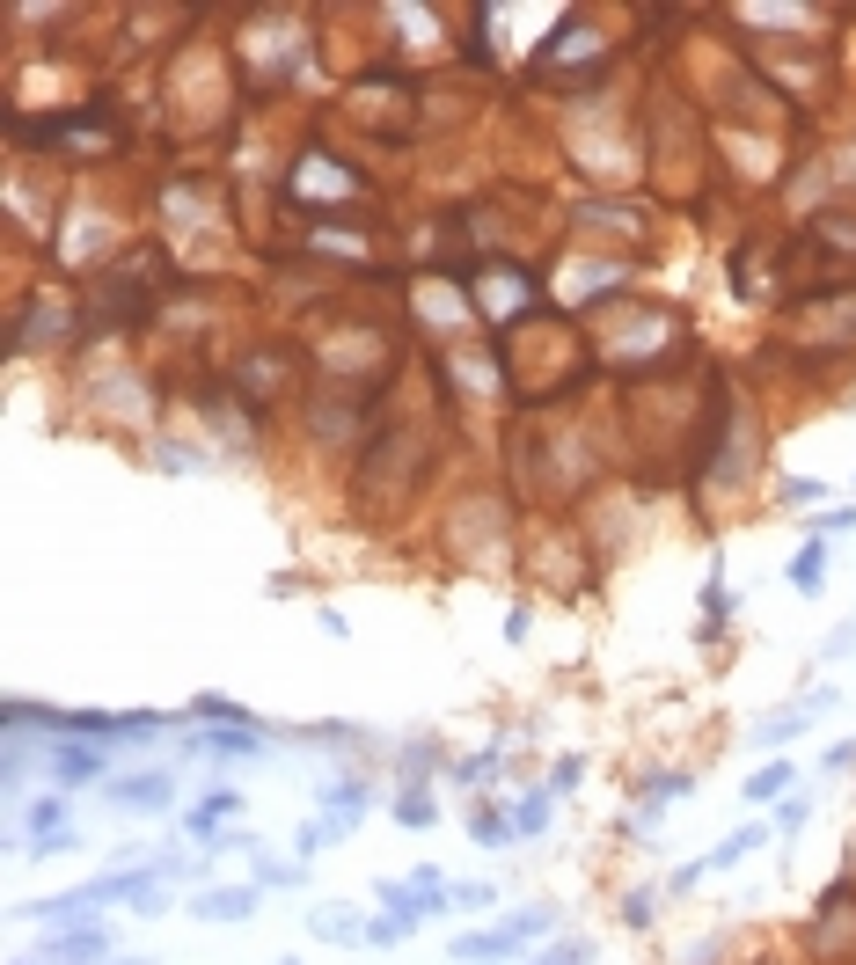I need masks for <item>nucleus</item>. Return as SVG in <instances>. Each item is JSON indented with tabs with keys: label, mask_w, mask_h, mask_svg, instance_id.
<instances>
[{
	"label": "nucleus",
	"mask_w": 856,
	"mask_h": 965,
	"mask_svg": "<svg viewBox=\"0 0 856 965\" xmlns=\"http://www.w3.org/2000/svg\"><path fill=\"white\" fill-rule=\"evenodd\" d=\"M557 929V914H520V922H505L491 936H461L454 944V965H476V958H505V951H520L527 936H549Z\"/></svg>",
	"instance_id": "nucleus-1"
},
{
	"label": "nucleus",
	"mask_w": 856,
	"mask_h": 965,
	"mask_svg": "<svg viewBox=\"0 0 856 965\" xmlns=\"http://www.w3.org/2000/svg\"><path fill=\"white\" fill-rule=\"evenodd\" d=\"M110 805H118V812H169L176 783H169V775H125V783H110Z\"/></svg>",
	"instance_id": "nucleus-2"
},
{
	"label": "nucleus",
	"mask_w": 856,
	"mask_h": 965,
	"mask_svg": "<svg viewBox=\"0 0 856 965\" xmlns=\"http://www.w3.org/2000/svg\"><path fill=\"white\" fill-rule=\"evenodd\" d=\"M366 819V783H352V775H337L330 790H322V827L330 834H352Z\"/></svg>",
	"instance_id": "nucleus-3"
},
{
	"label": "nucleus",
	"mask_w": 856,
	"mask_h": 965,
	"mask_svg": "<svg viewBox=\"0 0 856 965\" xmlns=\"http://www.w3.org/2000/svg\"><path fill=\"white\" fill-rule=\"evenodd\" d=\"M198 922H249L257 914V885H213V892H198Z\"/></svg>",
	"instance_id": "nucleus-4"
},
{
	"label": "nucleus",
	"mask_w": 856,
	"mask_h": 965,
	"mask_svg": "<svg viewBox=\"0 0 856 965\" xmlns=\"http://www.w3.org/2000/svg\"><path fill=\"white\" fill-rule=\"evenodd\" d=\"M88 775H103L96 746H52V783H88Z\"/></svg>",
	"instance_id": "nucleus-5"
},
{
	"label": "nucleus",
	"mask_w": 856,
	"mask_h": 965,
	"mask_svg": "<svg viewBox=\"0 0 856 965\" xmlns=\"http://www.w3.org/2000/svg\"><path fill=\"white\" fill-rule=\"evenodd\" d=\"M103 951H110L103 929H74V936H52V951H44V958H52V965H81V958H103Z\"/></svg>",
	"instance_id": "nucleus-6"
},
{
	"label": "nucleus",
	"mask_w": 856,
	"mask_h": 965,
	"mask_svg": "<svg viewBox=\"0 0 856 965\" xmlns=\"http://www.w3.org/2000/svg\"><path fill=\"white\" fill-rule=\"evenodd\" d=\"M791 585L798 593H820L827 585V541H805V549L791 556Z\"/></svg>",
	"instance_id": "nucleus-7"
},
{
	"label": "nucleus",
	"mask_w": 856,
	"mask_h": 965,
	"mask_svg": "<svg viewBox=\"0 0 856 965\" xmlns=\"http://www.w3.org/2000/svg\"><path fill=\"white\" fill-rule=\"evenodd\" d=\"M191 753H235V761H257L264 739L257 732H205V739H191Z\"/></svg>",
	"instance_id": "nucleus-8"
},
{
	"label": "nucleus",
	"mask_w": 856,
	"mask_h": 965,
	"mask_svg": "<svg viewBox=\"0 0 856 965\" xmlns=\"http://www.w3.org/2000/svg\"><path fill=\"white\" fill-rule=\"evenodd\" d=\"M59 834H66V797H44V805L30 812V841H37V856L52 849Z\"/></svg>",
	"instance_id": "nucleus-9"
},
{
	"label": "nucleus",
	"mask_w": 856,
	"mask_h": 965,
	"mask_svg": "<svg viewBox=\"0 0 856 965\" xmlns=\"http://www.w3.org/2000/svg\"><path fill=\"white\" fill-rule=\"evenodd\" d=\"M227 812H242V797H235V790H213V797H205V805L191 812V834H213Z\"/></svg>",
	"instance_id": "nucleus-10"
},
{
	"label": "nucleus",
	"mask_w": 856,
	"mask_h": 965,
	"mask_svg": "<svg viewBox=\"0 0 856 965\" xmlns=\"http://www.w3.org/2000/svg\"><path fill=\"white\" fill-rule=\"evenodd\" d=\"M681 790H688V775H659V783H652V797H644V812H637V827H652V819H659L666 805H674Z\"/></svg>",
	"instance_id": "nucleus-11"
},
{
	"label": "nucleus",
	"mask_w": 856,
	"mask_h": 965,
	"mask_svg": "<svg viewBox=\"0 0 856 965\" xmlns=\"http://www.w3.org/2000/svg\"><path fill=\"white\" fill-rule=\"evenodd\" d=\"M776 790H791V761H769V768H761L754 783H747V805H769Z\"/></svg>",
	"instance_id": "nucleus-12"
},
{
	"label": "nucleus",
	"mask_w": 856,
	"mask_h": 965,
	"mask_svg": "<svg viewBox=\"0 0 856 965\" xmlns=\"http://www.w3.org/2000/svg\"><path fill=\"white\" fill-rule=\"evenodd\" d=\"M549 805H557V797L535 790V797H527V805L513 812V834H542V827H549Z\"/></svg>",
	"instance_id": "nucleus-13"
},
{
	"label": "nucleus",
	"mask_w": 856,
	"mask_h": 965,
	"mask_svg": "<svg viewBox=\"0 0 856 965\" xmlns=\"http://www.w3.org/2000/svg\"><path fill=\"white\" fill-rule=\"evenodd\" d=\"M747 849H761V827H739V834L725 841V849H717V856H710V870H732V863H739V856H747Z\"/></svg>",
	"instance_id": "nucleus-14"
},
{
	"label": "nucleus",
	"mask_w": 856,
	"mask_h": 965,
	"mask_svg": "<svg viewBox=\"0 0 856 965\" xmlns=\"http://www.w3.org/2000/svg\"><path fill=\"white\" fill-rule=\"evenodd\" d=\"M315 936H330V944H352V936H366L352 914H315Z\"/></svg>",
	"instance_id": "nucleus-15"
},
{
	"label": "nucleus",
	"mask_w": 856,
	"mask_h": 965,
	"mask_svg": "<svg viewBox=\"0 0 856 965\" xmlns=\"http://www.w3.org/2000/svg\"><path fill=\"white\" fill-rule=\"evenodd\" d=\"M198 717H220V724H249L242 702H227V695H198Z\"/></svg>",
	"instance_id": "nucleus-16"
},
{
	"label": "nucleus",
	"mask_w": 856,
	"mask_h": 965,
	"mask_svg": "<svg viewBox=\"0 0 856 965\" xmlns=\"http://www.w3.org/2000/svg\"><path fill=\"white\" fill-rule=\"evenodd\" d=\"M396 819L403 827H432V797H396Z\"/></svg>",
	"instance_id": "nucleus-17"
},
{
	"label": "nucleus",
	"mask_w": 856,
	"mask_h": 965,
	"mask_svg": "<svg viewBox=\"0 0 856 965\" xmlns=\"http://www.w3.org/2000/svg\"><path fill=\"white\" fill-rule=\"evenodd\" d=\"M257 878H264V885H300V863H279V856H264V863H257Z\"/></svg>",
	"instance_id": "nucleus-18"
},
{
	"label": "nucleus",
	"mask_w": 856,
	"mask_h": 965,
	"mask_svg": "<svg viewBox=\"0 0 856 965\" xmlns=\"http://www.w3.org/2000/svg\"><path fill=\"white\" fill-rule=\"evenodd\" d=\"M622 922H630V929H652V892H630V900H622Z\"/></svg>",
	"instance_id": "nucleus-19"
},
{
	"label": "nucleus",
	"mask_w": 856,
	"mask_h": 965,
	"mask_svg": "<svg viewBox=\"0 0 856 965\" xmlns=\"http://www.w3.org/2000/svg\"><path fill=\"white\" fill-rule=\"evenodd\" d=\"M578 783V761H571V753H564V761H557V775H549V797H564Z\"/></svg>",
	"instance_id": "nucleus-20"
},
{
	"label": "nucleus",
	"mask_w": 856,
	"mask_h": 965,
	"mask_svg": "<svg viewBox=\"0 0 856 965\" xmlns=\"http://www.w3.org/2000/svg\"><path fill=\"white\" fill-rule=\"evenodd\" d=\"M505 834H513V827H505V819H476V841H483V849H498Z\"/></svg>",
	"instance_id": "nucleus-21"
},
{
	"label": "nucleus",
	"mask_w": 856,
	"mask_h": 965,
	"mask_svg": "<svg viewBox=\"0 0 856 965\" xmlns=\"http://www.w3.org/2000/svg\"><path fill=\"white\" fill-rule=\"evenodd\" d=\"M15 965H37V958H15Z\"/></svg>",
	"instance_id": "nucleus-22"
}]
</instances>
